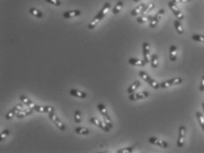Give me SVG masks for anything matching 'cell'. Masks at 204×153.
Segmentation results:
<instances>
[{"mask_svg": "<svg viewBox=\"0 0 204 153\" xmlns=\"http://www.w3.org/2000/svg\"><path fill=\"white\" fill-rule=\"evenodd\" d=\"M142 49H143V57H144V60L146 63H149L151 61V55H150V47L148 42H143L142 45Z\"/></svg>", "mask_w": 204, "mask_h": 153, "instance_id": "11", "label": "cell"}, {"mask_svg": "<svg viewBox=\"0 0 204 153\" xmlns=\"http://www.w3.org/2000/svg\"><path fill=\"white\" fill-rule=\"evenodd\" d=\"M73 117H74V121H75L76 123H81V111H74Z\"/></svg>", "mask_w": 204, "mask_h": 153, "instance_id": "32", "label": "cell"}, {"mask_svg": "<svg viewBox=\"0 0 204 153\" xmlns=\"http://www.w3.org/2000/svg\"><path fill=\"white\" fill-rule=\"evenodd\" d=\"M97 108H98V110H99V111L101 112V114H102V117H103L104 123L108 126L109 127L111 128V127L113 126V124H112V122H111V118H110V116H109V114H108V111H107L106 107L104 106V105L99 104V105H97Z\"/></svg>", "mask_w": 204, "mask_h": 153, "instance_id": "2", "label": "cell"}, {"mask_svg": "<svg viewBox=\"0 0 204 153\" xmlns=\"http://www.w3.org/2000/svg\"><path fill=\"white\" fill-rule=\"evenodd\" d=\"M149 93L148 91H142L139 93H132L129 96V100L131 101H136V100H140V99H143L148 97Z\"/></svg>", "mask_w": 204, "mask_h": 153, "instance_id": "12", "label": "cell"}, {"mask_svg": "<svg viewBox=\"0 0 204 153\" xmlns=\"http://www.w3.org/2000/svg\"><path fill=\"white\" fill-rule=\"evenodd\" d=\"M148 142H149L151 144L157 145V146H158V147H160V148H163V149H166V148L169 146V144H168L167 142H165V141H163V140L162 139H159V138H157V137H150V138L148 139Z\"/></svg>", "mask_w": 204, "mask_h": 153, "instance_id": "8", "label": "cell"}, {"mask_svg": "<svg viewBox=\"0 0 204 153\" xmlns=\"http://www.w3.org/2000/svg\"><path fill=\"white\" fill-rule=\"evenodd\" d=\"M132 147H127V148H124V149H120V150H118V151H117V153H129V152H132Z\"/></svg>", "mask_w": 204, "mask_h": 153, "instance_id": "35", "label": "cell"}, {"mask_svg": "<svg viewBox=\"0 0 204 153\" xmlns=\"http://www.w3.org/2000/svg\"><path fill=\"white\" fill-rule=\"evenodd\" d=\"M186 132H187V128H186L185 126H179V129H178V142H177V145L179 148H182L184 146L185 138H186Z\"/></svg>", "mask_w": 204, "mask_h": 153, "instance_id": "3", "label": "cell"}, {"mask_svg": "<svg viewBox=\"0 0 204 153\" xmlns=\"http://www.w3.org/2000/svg\"><path fill=\"white\" fill-rule=\"evenodd\" d=\"M202 109H203V112H204V102L202 103Z\"/></svg>", "mask_w": 204, "mask_h": 153, "instance_id": "40", "label": "cell"}, {"mask_svg": "<svg viewBox=\"0 0 204 153\" xmlns=\"http://www.w3.org/2000/svg\"><path fill=\"white\" fill-rule=\"evenodd\" d=\"M81 12L80 10H73V11H69V12H65L64 13V18L65 19H69V18H73V17H76L81 15Z\"/></svg>", "mask_w": 204, "mask_h": 153, "instance_id": "21", "label": "cell"}, {"mask_svg": "<svg viewBox=\"0 0 204 153\" xmlns=\"http://www.w3.org/2000/svg\"><path fill=\"white\" fill-rule=\"evenodd\" d=\"M22 110H24V105H21V104L16 105L11 111L7 112V114L5 115V119H6V120H11V119H13L14 116H16L20 111H21Z\"/></svg>", "mask_w": 204, "mask_h": 153, "instance_id": "5", "label": "cell"}, {"mask_svg": "<svg viewBox=\"0 0 204 153\" xmlns=\"http://www.w3.org/2000/svg\"><path fill=\"white\" fill-rule=\"evenodd\" d=\"M146 6L145 4H141V5H139L137 7H135L132 11L131 12V15L132 16H136V15H139V14H142V9L144 8Z\"/></svg>", "mask_w": 204, "mask_h": 153, "instance_id": "23", "label": "cell"}, {"mask_svg": "<svg viewBox=\"0 0 204 153\" xmlns=\"http://www.w3.org/2000/svg\"><path fill=\"white\" fill-rule=\"evenodd\" d=\"M182 82H183V80H182L181 78L178 77V78H173V79L165 81V82H163V83H160V86L161 88L165 89V88H168V87H171V86H175V85L180 84Z\"/></svg>", "mask_w": 204, "mask_h": 153, "instance_id": "9", "label": "cell"}, {"mask_svg": "<svg viewBox=\"0 0 204 153\" xmlns=\"http://www.w3.org/2000/svg\"><path fill=\"white\" fill-rule=\"evenodd\" d=\"M140 85H141V83H140L139 81H135V82L132 83L131 84V86L127 89V93H129V94L134 93L135 90L140 87Z\"/></svg>", "mask_w": 204, "mask_h": 153, "instance_id": "24", "label": "cell"}, {"mask_svg": "<svg viewBox=\"0 0 204 153\" xmlns=\"http://www.w3.org/2000/svg\"><path fill=\"white\" fill-rule=\"evenodd\" d=\"M196 117H197V120L199 121V124L202 126V130L204 131V116L202 115V113H201L200 111H197L196 112Z\"/></svg>", "mask_w": 204, "mask_h": 153, "instance_id": "29", "label": "cell"}, {"mask_svg": "<svg viewBox=\"0 0 204 153\" xmlns=\"http://www.w3.org/2000/svg\"><path fill=\"white\" fill-rule=\"evenodd\" d=\"M35 111V110L32 109V108H29V109H27V110H22V111H20V112L16 115V117H17L18 119H21V118L27 117V116H29V115L33 114V111Z\"/></svg>", "mask_w": 204, "mask_h": 153, "instance_id": "18", "label": "cell"}, {"mask_svg": "<svg viewBox=\"0 0 204 153\" xmlns=\"http://www.w3.org/2000/svg\"><path fill=\"white\" fill-rule=\"evenodd\" d=\"M47 3L49 4H51L53 5H56V6H59L61 5V2L59 0H45Z\"/></svg>", "mask_w": 204, "mask_h": 153, "instance_id": "36", "label": "cell"}, {"mask_svg": "<svg viewBox=\"0 0 204 153\" xmlns=\"http://www.w3.org/2000/svg\"><path fill=\"white\" fill-rule=\"evenodd\" d=\"M9 134H10V131H9L8 129L3 130V131L1 132V135H0V141L2 142L3 140L5 139V138L9 136Z\"/></svg>", "mask_w": 204, "mask_h": 153, "instance_id": "34", "label": "cell"}, {"mask_svg": "<svg viewBox=\"0 0 204 153\" xmlns=\"http://www.w3.org/2000/svg\"><path fill=\"white\" fill-rule=\"evenodd\" d=\"M168 5H169V8L171 9V11L174 14V15L176 16V18L179 20H184V14L181 13V11L178 9V7L176 5L174 2L171 1L168 3Z\"/></svg>", "mask_w": 204, "mask_h": 153, "instance_id": "4", "label": "cell"}, {"mask_svg": "<svg viewBox=\"0 0 204 153\" xmlns=\"http://www.w3.org/2000/svg\"><path fill=\"white\" fill-rule=\"evenodd\" d=\"M129 64L132 65V66H138V67H144L146 64L145 60H142L139 58H132L128 60Z\"/></svg>", "mask_w": 204, "mask_h": 153, "instance_id": "14", "label": "cell"}, {"mask_svg": "<svg viewBox=\"0 0 204 153\" xmlns=\"http://www.w3.org/2000/svg\"><path fill=\"white\" fill-rule=\"evenodd\" d=\"M163 14H164V9H160L157 12V14L153 17V19L151 20V21L149 22V27L151 28H156L157 25L159 23V21H160V20L162 19V17H163Z\"/></svg>", "mask_w": 204, "mask_h": 153, "instance_id": "7", "label": "cell"}, {"mask_svg": "<svg viewBox=\"0 0 204 153\" xmlns=\"http://www.w3.org/2000/svg\"><path fill=\"white\" fill-rule=\"evenodd\" d=\"M75 131H76V133H77V134H79V135H83V136H85V135H88V134H89V130H88L87 128H85V127H81V126L76 127Z\"/></svg>", "mask_w": 204, "mask_h": 153, "instance_id": "31", "label": "cell"}, {"mask_svg": "<svg viewBox=\"0 0 204 153\" xmlns=\"http://www.w3.org/2000/svg\"><path fill=\"white\" fill-rule=\"evenodd\" d=\"M70 95L71 96H74V97H77V98H87V94L83 91H81V90H78V89H71L70 91Z\"/></svg>", "mask_w": 204, "mask_h": 153, "instance_id": "20", "label": "cell"}, {"mask_svg": "<svg viewBox=\"0 0 204 153\" xmlns=\"http://www.w3.org/2000/svg\"><path fill=\"white\" fill-rule=\"evenodd\" d=\"M110 8H111V4H110L109 2L105 3L104 5L102 6V8L101 9V11L98 13V15H99V17L101 18V20L103 19V17L107 14V13L109 12V9H110Z\"/></svg>", "mask_w": 204, "mask_h": 153, "instance_id": "15", "label": "cell"}, {"mask_svg": "<svg viewBox=\"0 0 204 153\" xmlns=\"http://www.w3.org/2000/svg\"><path fill=\"white\" fill-rule=\"evenodd\" d=\"M174 27L175 28H176V30H177V32H178L179 35H181V34L184 33V29H183V27H182V25H181L179 20H174Z\"/></svg>", "mask_w": 204, "mask_h": 153, "instance_id": "27", "label": "cell"}, {"mask_svg": "<svg viewBox=\"0 0 204 153\" xmlns=\"http://www.w3.org/2000/svg\"><path fill=\"white\" fill-rule=\"evenodd\" d=\"M152 19H153V16H151V15H142L141 17H138L136 21L140 24H142L146 22H150Z\"/></svg>", "mask_w": 204, "mask_h": 153, "instance_id": "19", "label": "cell"}, {"mask_svg": "<svg viewBox=\"0 0 204 153\" xmlns=\"http://www.w3.org/2000/svg\"><path fill=\"white\" fill-rule=\"evenodd\" d=\"M49 118L50 119V120H51L55 125L57 126L58 128H59L60 130H62V131H65V124L59 120V118H58V116H57L54 112L49 113Z\"/></svg>", "mask_w": 204, "mask_h": 153, "instance_id": "6", "label": "cell"}, {"mask_svg": "<svg viewBox=\"0 0 204 153\" xmlns=\"http://www.w3.org/2000/svg\"><path fill=\"white\" fill-rule=\"evenodd\" d=\"M139 75H140V77L142 78V79H143L144 81H145L146 83H148L149 84L153 89H160L161 86L160 84L158 83L157 81H155L154 79H152L146 72H144V71H140L139 72Z\"/></svg>", "mask_w": 204, "mask_h": 153, "instance_id": "1", "label": "cell"}, {"mask_svg": "<svg viewBox=\"0 0 204 153\" xmlns=\"http://www.w3.org/2000/svg\"><path fill=\"white\" fill-rule=\"evenodd\" d=\"M100 20H101V18L99 17L98 14H96V15L95 16V18L89 22V24H88V26H87V28H88V29H93V28H95L96 27V25L100 22Z\"/></svg>", "mask_w": 204, "mask_h": 153, "instance_id": "17", "label": "cell"}, {"mask_svg": "<svg viewBox=\"0 0 204 153\" xmlns=\"http://www.w3.org/2000/svg\"><path fill=\"white\" fill-rule=\"evenodd\" d=\"M192 39L196 41V42H204V36H202V35H193Z\"/></svg>", "mask_w": 204, "mask_h": 153, "instance_id": "33", "label": "cell"}, {"mask_svg": "<svg viewBox=\"0 0 204 153\" xmlns=\"http://www.w3.org/2000/svg\"><path fill=\"white\" fill-rule=\"evenodd\" d=\"M172 2H174L175 4H180V3H187V2H189L190 0H172Z\"/></svg>", "mask_w": 204, "mask_h": 153, "instance_id": "38", "label": "cell"}, {"mask_svg": "<svg viewBox=\"0 0 204 153\" xmlns=\"http://www.w3.org/2000/svg\"><path fill=\"white\" fill-rule=\"evenodd\" d=\"M140 1H142V0H133V2H135V3H137V2H140Z\"/></svg>", "mask_w": 204, "mask_h": 153, "instance_id": "39", "label": "cell"}, {"mask_svg": "<svg viewBox=\"0 0 204 153\" xmlns=\"http://www.w3.org/2000/svg\"><path fill=\"white\" fill-rule=\"evenodd\" d=\"M155 7V4L154 3H149L148 5H147L145 7L142 9V14H147V13H149L150 11H152L153 10V8Z\"/></svg>", "mask_w": 204, "mask_h": 153, "instance_id": "30", "label": "cell"}, {"mask_svg": "<svg viewBox=\"0 0 204 153\" xmlns=\"http://www.w3.org/2000/svg\"><path fill=\"white\" fill-rule=\"evenodd\" d=\"M170 59L174 62L177 59V47L175 45H172L170 47Z\"/></svg>", "mask_w": 204, "mask_h": 153, "instance_id": "22", "label": "cell"}, {"mask_svg": "<svg viewBox=\"0 0 204 153\" xmlns=\"http://www.w3.org/2000/svg\"><path fill=\"white\" fill-rule=\"evenodd\" d=\"M151 67L153 68H157L158 67V56L157 54H153L151 56Z\"/></svg>", "mask_w": 204, "mask_h": 153, "instance_id": "28", "label": "cell"}, {"mask_svg": "<svg viewBox=\"0 0 204 153\" xmlns=\"http://www.w3.org/2000/svg\"><path fill=\"white\" fill-rule=\"evenodd\" d=\"M20 100L25 105H27V106H29V107H30V108H34L35 107V104L34 103V102H32L29 98H28L26 96H20Z\"/></svg>", "mask_w": 204, "mask_h": 153, "instance_id": "16", "label": "cell"}, {"mask_svg": "<svg viewBox=\"0 0 204 153\" xmlns=\"http://www.w3.org/2000/svg\"><path fill=\"white\" fill-rule=\"evenodd\" d=\"M123 5H124V4H123V1H118L116 5H115V6H114V8L112 9V14H114V15H116V14H117L121 10H122V8H123Z\"/></svg>", "mask_w": 204, "mask_h": 153, "instance_id": "25", "label": "cell"}, {"mask_svg": "<svg viewBox=\"0 0 204 153\" xmlns=\"http://www.w3.org/2000/svg\"><path fill=\"white\" fill-rule=\"evenodd\" d=\"M29 13L31 14V15H33V16H35V17H36V18H42V17H43L42 12H40L38 9H36V8H35V7L29 8Z\"/></svg>", "mask_w": 204, "mask_h": 153, "instance_id": "26", "label": "cell"}, {"mask_svg": "<svg viewBox=\"0 0 204 153\" xmlns=\"http://www.w3.org/2000/svg\"><path fill=\"white\" fill-rule=\"evenodd\" d=\"M200 90L202 92L204 91V75L202 77V80H201V84H200Z\"/></svg>", "mask_w": 204, "mask_h": 153, "instance_id": "37", "label": "cell"}, {"mask_svg": "<svg viewBox=\"0 0 204 153\" xmlns=\"http://www.w3.org/2000/svg\"><path fill=\"white\" fill-rule=\"evenodd\" d=\"M33 109L35 111H38V112H46L48 114L50 113V112H54L55 111L54 107H51V106H42V105H35Z\"/></svg>", "mask_w": 204, "mask_h": 153, "instance_id": "13", "label": "cell"}, {"mask_svg": "<svg viewBox=\"0 0 204 153\" xmlns=\"http://www.w3.org/2000/svg\"><path fill=\"white\" fill-rule=\"evenodd\" d=\"M90 122H91L92 124L96 125V126L100 127L102 130L105 131V132H109L110 129H111V127H109L105 123H103L102 121H101L100 120H98V119H96V118H91V119H90Z\"/></svg>", "mask_w": 204, "mask_h": 153, "instance_id": "10", "label": "cell"}]
</instances>
